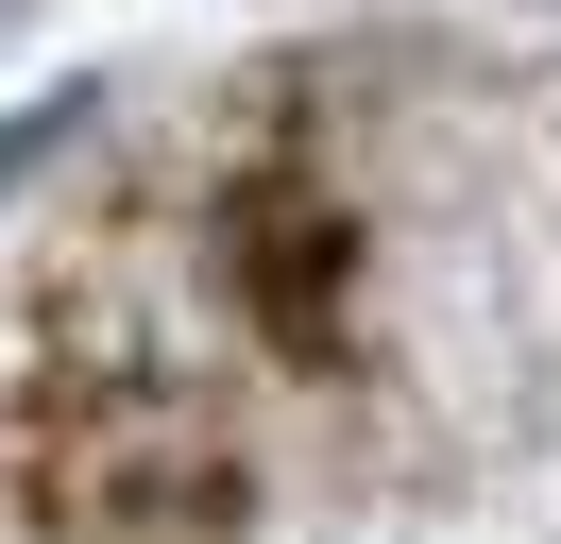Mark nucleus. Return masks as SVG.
Returning <instances> with one entry per match:
<instances>
[{
  "label": "nucleus",
  "mask_w": 561,
  "mask_h": 544,
  "mask_svg": "<svg viewBox=\"0 0 561 544\" xmlns=\"http://www.w3.org/2000/svg\"><path fill=\"white\" fill-rule=\"evenodd\" d=\"M85 120H103V86H51V102H35V120H0V188H18V170H35V154H51V136H85Z\"/></svg>",
  "instance_id": "obj_1"
}]
</instances>
